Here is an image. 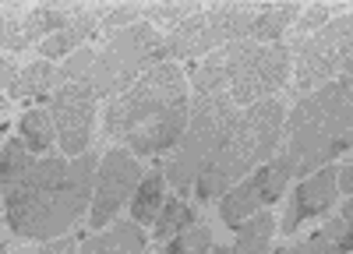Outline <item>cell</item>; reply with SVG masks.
<instances>
[{"instance_id":"f546056e","label":"cell","mask_w":353,"mask_h":254,"mask_svg":"<svg viewBox=\"0 0 353 254\" xmlns=\"http://www.w3.org/2000/svg\"><path fill=\"white\" fill-rule=\"evenodd\" d=\"M184 240H188V254H209V247H212V233L205 226H191Z\"/></svg>"},{"instance_id":"30bf717a","label":"cell","mask_w":353,"mask_h":254,"mask_svg":"<svg viewBox=\"0 0 353 254\" xmlns=\"http://www.w3.org/2000/svg\"><path fill=\"white\" fill-rule=\"evenodd\" d=\"M293 173H297V162H293L290 156H276L265 166H258L251 177H244L237 187H230L223 194V202H219L223 222L237 230L244 219H251L254 212H261V209H269L272 202H279Z\"/></svg>"},{"instance_id":"603a6c76","label":"cell","mask_w":353,"mask_h":254,"mask_svg":"<svg viewBox=\"0 0 353 254\" xmlns=\"http://www.w3.org/2000/svg\"><path fill=\"white\" fill-rule=\"evenodd\" d=\"M32 156H28V145L21 138H8L4 141V149H0V184H4V191L8 187H14L28 169H32Z\"/></svg>"},{"instance_id":"6da1fadb","label":"cell","mask_w":353,"mask_h":254,"mask_svg":"<svg viewBox=\"0 0 353 254\" xmlns=\"http://www.w3.org/2000/svg\"><path fill=\"white\" fill-rule=\"evenodd\" d=\"M99 159L85 152L78 159L43 156L32 169L4 191L8 230L21 240H57L92 209Z\"/></svg>"},{"instance_id":"4fadbf2b","label":"cell","mask_w":353,"mask_h":254,"mask_svg":"<svg viewBox=\"0 0 353 254\" xmlns=\"http://www.w3.org/2000/svg\"><path fill=\"white\" fill-rule=\"evenodd\" d=\"M336 194H339V169L336 166L318 169L314 177H307L297 191H293L290 205H286V215L279 222V233L290 237V233H297L307 219L325 215L332 209V202H336Z\"/></svg>"},{"instance_id":"cb8c5ba5","label":"cell","mask_w":353,"mask_h":254,"mask_svg":"<svg viewBox=\"0 0 353 254\" xmlns=\"http://www.w3.org/2000/svg\"><path fill=\"white\" fill-rule=\"evenodd\" d=\"M297 21V8L293 4H279V8H265L251 28V39L254 43H279V36Z\"/></svg>"},{"instance_id":"2e32d148","label":"cell","mask_w":353,"mask_h":254,"mask_svg":"<svg viewBox=\"0 0 353 254\" xmlns=\"http://www.w3.org/2000/svg\"><path fill=\"white\" fill-rule=\"evenodd\" d=\"M99 25H103V14H99V11H78L68 28H61L57 36L43 39V61H50V56H64V53L78 50L88 36L99 32Z\"/></svg>"},{"instance_id":"7c38bea8","label":"cell","mask_w":353,"mask_h":254,"mask_svg":"<svg viewBox=\"0 0 353 254\" xmlns=\"http://www.w3.org/2000/svg\"><path fill=\"white\" fill-rule=\"evenodd\" d=\"M96 89L88 81H71L61 85L50 99V117L57 127V145L68 156H85L88 141H92V127H96Z\"/></svg>"},{"instance_id":"d4e9b609","label":"cell","mask_w":353,"mask_h":254,"mask_svg":"<svg viewBox=\"0 0 353 254\" xmlns=\"http://www.w3.org/2000/svg\"><path fill=\"white\" fill-rule=\"evenodd\" d=\"M343 237H346V222L332 219L321 233L293 244V247H283L279 254H343Z\"/></svg>"},{"instance_id":"836d02e7","label":"cell","mask_w":353,"mask_h":254,"mask_svg":"<svg viewBox=\"0 0 353 254\" xmlns=\"http://www.w3.org/2000/svg\"><path fill=\"white\" fill-rule=\"evenodd\" d=\"M159 254H188V240H184V233H181V237H173V240H170V244H166Z\"/></svg>"},{"instance_id":"d6a6232c","label":"cell","mask_w":353,"mask_h":254,"mask_svg":"<svg viewBox=\"0 0 353 254\" xmlns=\"http://www.w3.org/2000/svg\"><path fill=\"white\" fill-rule=\"evenodd\" d=\"M339 85L350 92V99H353V53H350V61L343 64V71H339Z\"/></svg>"},{"instance_id":"9c48e42d","label":"cell","mask_w":353,"mask_h":254,"mask_svg":"<svg viewBox=\"0 0 353 254\" xmlns=\"http://www.w3.org/2000/svg\"><path fill=\"white\" fill-rule=\"evenodd\" d=\"M350 53H353V14H343L297 46V85L293 89L307 96L321 85H329L350 61Z\"/></svg>"},{"instance_id":"52a82bcc","label":"cell","mask_w":353,"mask_h":254,"mask_svg":"<svg viewBox=\"0 0 353 254\" xmlns=\"http://www.w3.org/2000/svg\"><path fill=\"white\" fill-rule=\"evenodd\" d=\"M261 11L254 8H212V11H194L184 25H176L173 32L159 43L156 64H166V56H201L216 53L230 43H241L251 36V28Z\"/></svg>"},{"instance_id":"484cf974","label":"cell","mask_w":353,"mask_h":254,"mask_svg":"<svg viewBox=\"0 0 353 254\" xmlns=\"http://www.w3.org/2000/svg\"><path fill=\"white\" fill-rule=\"evenodd\" d=\"M96 56L99 53H92V50H74L68 61L57 67V74H53V85L61 89V85H71V81H88L85 74H92V67H96Z\"/></svg>"},{"instance_id":"ac0fdd59","label":"cell","mask_w":353,"mask_h":254,"mask_svg":"<svg viewBox=\"0 0 353 254\" xmlns=\"http://www.w3.org/2000/svg\"><path fill=\"white\" fill-rule=\"evenodd\" d=\"M276 230H279V222L272 219V212H254L251 219L237 226V240H233L226 254H269Z\"/></svg>"},{"instance_id":"9a60e30c","label":"cell","mask_w":353,"mask_h":254,"mask_svg":"<svg viewBox=\"0 0 353 254\" xmlns=\"http://www.w3.org/2000/svg\"><path fill=\"white\" fill-rule=\"evenodd\" d=\"M145 251V233L138 222H117L103 233H92L78 254H141Z\"/></svg>"},{"instance_id":"e0dca14e","label":"cell","mask_w":353,"mask_h":254,"mask_svg":"<svg viewBox=\"0 0 353 254\" xmlns=\"http://www.w3.org/2000/svg\"><path fill=\"white\" fill-rule=\"evenodd\" d=\"M71 11H64V8H36V11H25V18H21V28H18V39L11 43V50L18 53V50H25L28 43H36V39H43V36H57L61 28H68L71 25Z\"/></svg>"},{"instance_id":"e575fe53","label":"cell","mask_w":353,"mask_h":254,"mask_svg":"<svg viewBox=\"0 0 353 254\" xmlns=\"http://www.w3.org/2000/svg\"><path fill=\"white\" fill-rule=\"evenodd\" d=\"M14 67H11V61H4V67H0V85H4V92L11 89V85H14Z\"/></svg>"},{"instance_id":"d6986e66","label":"cell","mask_w":353,"mask_h":254,"mask_svg":"<svg viewBox=\"0 0 353 254\" xmlns=\"http://www.w3.org/2000/svg\"><path fill=\"white\" fill-rule=\"evenodd\" d=\"M163 184H166V169H163V166L149 169V173L141 177L138 194H134V202H131V215H134L138 226L156 222V215H159V209H163V202H166V198H163Z\"/></svg>"},{"instance_id":"277c9868","label":"cell","mask_w":353,"mask_h":254,"mask_svg":"<svg viewBox=\"0 0 353 254\" xmlns=\"http://www.w3.org/2000/svg\"><path fill=\"white\" fill-rule=\"evenodd\" d=\"M216 61L223 67L230 99L237 106H254L290 81V46L283 43L241 39L216 50Z\"/></svg>"},{"instance_id":"f1b7e54d","label":"cell","mask_w":353,"mask_h":254,"mask_svg":"<svg viewBox=\"0 0 353 254\" xmlns=\"http://www.w3.org/2000/svg\"><path fill=\"white\" fill-rule=\"evenodd\" d=\"M329 25V11L325 8H307L304 14H301V21H297V46L307 39V36H314L318 28H325Z\"/></svg>"},{"instance_id":"8fae6325","label":"cell","mask_w":353,"mask_h":254,"mask_svg":"<svg viewBox=\"0 0 353 254\" xmlns=\"http://www.w3.org/2000/svg\"><path fill=\"white\" fill-rule=\"evenodd\" d=\"M138 184H141L138 156L128 149H110L99 162V173H96V198H92V209H88V226L92 230L110 226L117 212L128 202H134Z\"/></svg>"},{"instance_id":"4dcf8cb0","label":"cell","mask_w":353,"mask_h":254,"mask_svg":"<svg viewBox=\"0 0 353 254\" xmlns=\"http://www.w3.org/2000/svg\"><path fill=\"white\" fill-rule=\"evenodd\" d=\"M36 254H78V237H57V240H46Z\"/></svg>"},{"instance_id":"5b68a950","label":"cell","mask_w":353,"mask_h":254,"mask_svg":"<svg viewBox=\"0 0 353 254\" xmlns=\"http://www.w3.org/2000/svg\"><path fill=\"white\" fill-rule=\"evenodd\" d=\"M237 117H241L237 103H233L230 96H194L188 131L181 138V145L173 149L170 162L163 166L166 180L176 191H188L191 184H198L205 162H209V156L216 152V145L223 141V134L233 127Z\"/></svg>"},{"instance_id":"83f0119b","label":"cell","mask_w":353,"mask_h":254,"mask_svg":"<svg viewBox=\"0 0 353 254\" xmlns=\"http://www.w3.org/2000/svg\"><path fill=\"white\" fill-rule=\"evenodd\" d=\"M145 11L141 8H113V11H106L103 14V32H110V36H117V32H124V28H131V25H138V18H141Z\"/></svg>"},{"instance_id":"5bb4252c","label":"cell","mask_w":353,"mask_h":254,"mask_svg":"<svg viewBox=\"0 0 353 254\" xmlns=\"http://www.w3.org/2000/svg\"><path fill=\"white\" fill-rule=\"evenodd\" d=\"M188 120H191V106H188V99H181L170 109L156 113L152 120H145L141 127H134L124 141L134 156H159V152H170V149L181 145Z\"/></svg>"},{"instance_id":"7a4b0ae2","label":"cell","mask_w":353,"mask_h":254,"mask_svg":"<svg viewBox=\"0 0 353 254\" xmlns=\"http://www.w3.org/2000/svg\"><path fill=\"white\" fill-rule=\"evenodd\" d=\"M283 120H286V109L276 99H261V103L248 106L233 120V127L223 134V141L209 156V162H205L201 177L194 184L198 202L223 198L230 187H237V180L251 177L258 166L276 159L272 152L283 141Z\"/></svg>"},{"instance_id":"ba28073f","label":"cell","mask_w":353,"mask_h":254,"mask_svg":"<svg viewBox=\"0 0 353 254\" xmlns=\"http://www.w3.org/2000/svg\"><path fill=\"white\" fill-rule=\"evenodd\" d=\"M159 36H156V25L149 21H138L124 32L110 36V43L99 50L96 56V67L88 74V85L96 89V96H121L128 92L131 85L141 78L145 67H156V50H159Z\"/></svg>"},{"instance_id":"44dd1931","label":"cell","mask_w":353,"mask_h":254,"mask_svg":"<svg viewBox=\"0 0 353 254\" xmlns=\"http://www.w3.org/2000/svg\"><path fill=\"white\" fill-rule=\"evenodd\" d=\"M53 64L50 61H32V64H25L21 71H18V78H14V85L4 92L8 99H25V96H43L50 85H53Z\"/></svg>"},{"instance_id":"1f68e13d","label":"cell","mask_w":353,"mask_h":254,"mask_svg":"<svg viewBox=\"0 0 353 254\" xmlns=\"http://www.w3.org/2000/svg\"><path fill=\"white\" fill-rule=\"evenodd\" d=\"M343 222H346V237H343V254H350L353 251V198L343 205V215H339Z\"/></svg>"},{"instance_id":"3957f363","label":"cell","mask_w":353,"mask_h":254,"mask_svg":"<svg viewBox=\"0 0 353 254\" xmlns=\"http://www.w3.org/2000/svg\"><path fill=\"white\" fill-rule=\"evenodd\" d=\"M290 159L297 162V177L325 169L339 152L353 145V99L339 81L307 92L286 120Z\"/></svg>"},{"instance_id":"8992f818","label":"cell","mask_w":353,"mask_h":254,"mask_svg":"<svg viewBox=\"0 0 353 254\" xmlns=\"http://www.w3.org/2000/svg\"><path fill=\"white\" fill-rule=\"evenodd\" d=\"M188 99L184 92V71L176 64H156L145 71L128 92L113 96V103L106 106V138H128L134 127H141L145 120H152L156 113L170 109L173 103Z\"/></svg>"},{"instance_id":"4316f807","label":"cell","mask_w":353,"mask_h":254,"mask_svg":"<svg viewBox=\"0 0 353 254\" xmlns=\"http://www.w3.org/2000/svg\"><path fill=\"white\" fill-rule=\"evenodd\" d=\"M198 8L194 4H166V8H145V14H149V21L152 25H159V28H170V32H173V28L176 25H184L191 14H194Z\"/></svg>"},{"instance_id":"7402d4cb","label":"cell","mask_w":353,"mask_h":254,"mask_svg":"<svg viewBox=\"0 0 353 254\" xmlns=\"http://www.w3.org/2000/svg\"><path fill=\"white\" fill-rule=\"evenodd\" d=\"M152 226H156V240H173V237L188 233L194 226V212H191V205L181 202V198H166Z\"/></svg>"},{"instance_id":"ffe728a7","label":"cell","mask_w":353,"mask_h":254,"mask_svg":"<svg viewBox=\"0 0 353 254\" xmlns=\"http://www.w3.org/2000/svg\"><path fill=\"white\" fill-rule=\"evenodd\" d=\"M18 138L25 141L32 152H50L57 145V127H53V117L46 109H28L21 113V124H18Z\"/></svg>"}]
</instances>
